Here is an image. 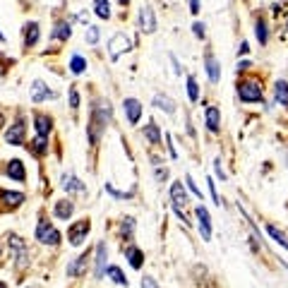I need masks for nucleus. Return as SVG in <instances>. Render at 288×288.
Here are the masks:
<instances>
[{"instance_id":"obj_28","label":"nucleus","mask_w":288,"mask_h":288,"mask_svg":"<svg viewBox=\"0 0 288 288\" xmlns=\"http://www.w3.org/2000/svg\"><path fill=\"white\" fill-rule=\"evenodd\" d=\"M255 36H257V41L262 43V46H264L267 39H269V34H267V24H264V19H262V17L255 22Z\"/></svg>"},{"instance_id":"obj_4","label":"nucleus","mask_w":288,"mask_h":288,"mask_svg":"<svg viewBox=\"0 0 288 288\" xmlns=\"http://www.w3.org/2000/svg\"><path fill=\"white\" fill-rule=\"evenodd\" d=\"M36 240H41L43 245H58L60 242V233L48 221H39V226H36Z\"/></svg>"},{"instance_id":"obj_45","label":"nucleus","mask_w":288,"mask_h":288,"mask_svg":"<svg viewBox=\"0 0 288 288\" xmlns=\"http://www.w3.org/2000/svg\"><path fill=\"white\" fill-rule=\"evenodd\" d=\"M248 51H250V48H248V43L242 41L240 46H238V55H245V53H248Z\"/></svg>"},{"instance_id":"obj_38","label":"nucleus","mask_w":288,"mask_h":288,"mask_svg":"<svg viewBox=\"0 0 288 288\" xmlns=\"http://www.w3.org/2000/svg\"><path fill=\"white\" fill-rule=\"evenodd\" d=\"M209 192H211V200H214L216 204H221V197H218V192H216V183H214L211 178H209Z\"/></svg>"},{"instance_id":"obj_50","label":"nucleus","mask_w":288,"mask_h":288,"mask_svg":"<svg viewBox=\"0 0 288 288\" xmlns=\"http://www.w3.org/2000/svg\"><path fill=\"white\" fill-rule=\"evenodd\" d=\"M286 161H288V151H286Z\"/></svg>"},{"instance_id":"obj_43","label":"nucleus","mask_w":288,"mask_h":288,"mask_svg":"<svg viewBox=\"0 0 288 288\" xmlns=\"http://www.w3.org/2000/svg\"><path fill=\"white\" fill-rule=\"evenodd\" d=\"M190 12H192V15L200 12V0H190Z\"/></svg>"},{"instance_id":"obj_35","label":"nucleus","mask_w":288,"mask_h":288,"mask_svg":"<svg viewBox=\"0 0 288 288\" xmlns=\"http://www.w3.org/2000/svg\"><path fill=\"white\" fill-rule=\"evenodd\" d=\"M132 228H135V218H125L123 226H120V231H123L125 238H130V235H132Z\"/></svg>"},{"instance_id":"obj_9","label":"nucleus","mask_w":288,"mask_h":288,"mask_svg":"<svg viewBox=\"0 0 288 288\" xmlns=\"http://www.w3.org/2000/svg\"><path fill=\"white\" fill-rule=\"evenodd\" d=\"M86 264H89V252L79 255L75 262H70V264H68V276H72V279L84 276V274H86Z\"/></svg>"},{"instance_id":"obj_32","label":"nucleus","mask_w":288,"mask_h":288,"mask_svg":"<svg viewBox=\"0 0 288 288\" xmlns=\"http://www.w3.org/2000/svg\"><path fill=\"white\" fill-rule=\"evenodd\" d=\"M187 96H190V101H197L200 99V86H197V79L190 75L187 77Z\"/></svg>"},{"instance_id":"obj_22","label":"nucleus","mask_w":288,"mask_h":288,"mask_svg":"<svg viewBox=\"0 0 288 288\" xmlns=\"http://www.w3.org/2000/svg\"><path fill=\"white\" fill-rule=\"evenodd\" d=\"M154 106L156 108H161V110H166V113H175V103H173V99L171 96H166V94H156Z\"/></svg>"},{"instance_id":"obj_10","label":"nucleus","mask_w":288,"mask_h":288,"mask_svg":"<svg viewBox=\"0 0 288 288\" xmlns=\"http://www.w3.org/2000/svg\"><path fill=\"white\" fill-rule=\"evenodd\" d=\"M197 218H200V231H202V238L204 240H209L211 238V218H209V211H207V207H197Z\"/></svg>"},{"instance_id":"obj_39","label":"nucleus","mask_w":288,"mask_h":288,"mask_svg":"<svg viewBox=\"0 0 288 288\" xmlns=\"http://www.w3.org/2000/svg\"><path fill=\"white\" fill-rule=\"evenodd\" d=\"M192 31H195L197 39H204V34H207V31H204V24H202V22H195V24H192Z\"/></svg>"},{"instance_id":"obj_49","label":"nucleus","mask_w":288,"mask_h":288,"mask_svg":"<svg viewBox=\"0 0 288 288\" xmlns=\"http://www.w3.org/2000/svg\"><path fill=\"white\" fill-rule=\"evenodd\" d=\"M3 39H5V36H3V34H0V41H3Z\"/></svg>"},{"instance_id":"obj_16","label":"nucleus","mask_w":288,"mask_h":288,"mask_svg":"<svg viewBox=\"0 0 288 288\" xmlns=\"http://www.w3.org/2000/svg\"><path fill=\"white\" fill-rule=\"evenodd\" d=\"M207 127L211 132H218V127H221V113L216 106H207Z\"/></svg>"},{"instance_id":"obj_19","label":"nucleus","mask_w":288,"mask_h":288,"mask_svg":"<svg viewBox=\"0 0 288 288\" xmlns=\"http://www.w3.org/2000/svg\"><path fill=\"white\" fill-rule=\"evenodd\" d=\"M62 187H65L68 192H84V190H86L84 183H79L72 173H65V175H62Z\"/></svg>"},{"instance_id":"obj_6","label":"nucleus","mask_w":288,"mask_h":288,"mask_svg":"<svg viewBox=\"0 0 288 288\" xmlns=\"http://www.w3.org/2000/svg\"><path fill=\"white\" fill-rule=\"evenodd\" d=\"M140 29L147 31V34L156 31V17H154L151 5H142V8H140Z\"/></svg>"},{"instance_id":"obj_42","label":"nucleus","mask_w":288,"mask_h":288,"mask_svg":"<svg viewBox=\"0 0 288 288\" xmlns=\"http://www.w3.org/2000/svg\"><path fill=\"white\" fill-rule=\"evenodd\" d=\"M171 62H173V70H175V75H183V68H180V62L175 55H171Z\"/></svg>"},{"instance_id":"obj_24","label":"nucleus","mask_w":288,"mask_h":288,"mask_svg":"<svg viewBox=\"0 0 288 288\" xmlns=\"http://www.w3.org/2000/svg\"><path fill=\"white\" fill-rule=\"evenodd\" d=\"M0 200H3L5 207H12V209H15V207H19V204L24 202V195L22 192H0Z\"/></svg>"},{"instance_id":"obj_2","label":"nucleus","mask_w":288,"mask_h":288,"mask_svg":"<svg viewBox=\"0 0 288 288\" xmlns=\"http://www.w3.org/2000/svg\"><path fill=\"white\" fill-rule=\"evenodd\" d=\"M130 46H132V41L127 39L125 34H113L108 41V55H110V60H118L123 53H127L130 51Z\"/></svg>"},{"instance_id":"obj_41","label":"nucleus","mask_w":288,"mask_h":288,"mask_svg":"<svg viewBox=\"0 0 288 288\" xmlns=\"http://www.w3.org/2000/svg\"><path fill=\"white\" fill-rule=\"evenodd\" d=\"M142 288H159V286H156V281H154V279L144 276V279H142Z\"/></svg>"},{"instance_id":"obj_12","label":"nucleus","mask_w":288,"mask_h":288,"mask_svg":"<svg viewBox=\"0 0 288 288\" xmlns=\"http://www.w3.org/2000/svg\"><path fill=\"white\" fill-rule=\"evenodd\" d=\"M39 22H29L24 24V48H31L36 46V41H39Z\"/></svg>"},{"instance_id":"obj_17","label":"nucleus","mask_w":288,"mask_h":288,"mask_svg":"<svg viewBox=\"0 0 288 288\" xmlns=\"http://www.w3.org/2000/svg\"><path fill=\"white\" fill-rule=\"evenodd\" d=\"M171 200H173V207H185L187 202V192H185V187H183V183H173L171 185Z\"/></svg>"},{"instance_id":"obj_40","label":"nucleus","mask_w":288,"mask_h":288,"mask_svg":"<svg viewBox=\"0 0 288 288\" xmlns=\"http://www.w3.org/2000/svg\"><path fill=\"white\" fill-rule=\"evenodd\" d=\"M214 171H216V175L221 180H226V173H224V168H221V159H216V161H214Z\"/></svg>"},{"instance_id":"obj_1","label":"nucleus","mask_w":288,"mask_h":288,"mask_svg":"<svg viewBox=\"0 0 288 288\" xmlns=\"http://www.w3.org/2000/svg\"><path fill=\"white\" fill-rule=\"evenodd\" d=\"M238 96H240V101H245V103L262 101V84L255 82V79H245V82L238 84Z\"/></svg>"},{"instance_id":"obj_29","label":"nucleus","mask_w":288,"mask_h":288,"mask_svg":"<svg viewBox=\"0 0 288 288\" xmlns=\"http://www.w3.org/2000/svg\"><path fill=\"white\" fill-rule=\"evenodd\" d=\"M31 151H34V154L36 156H41V154H46L48 151V142H46V137H36V140L31 142Z\"/></svg>"},{"instance_id":"obj_31","label":"nucleus","mask_w":288,"mask_h":288,"mask_svg":"<svg viewBox=\"0 0 288 288\" xmlns=\"http://www.w3.org/2000/svg\"><path fill=\"white\" fill-rule=\"evenodd\" d=\"M106 276H110V279L116 281L118 286H127V279L123 276V272H120L118 267H108V269H106Z\"/></svg>"},{"instance_id":"obj_11","label":"nucleus","mask_w":288,"mask_h":288,"mask_svg":"<svg viewBox=\"0 0 288 288\" xmlns=\"http://www.w3.org/2000/svg\"><path fill=\"white\" fill-rule=\"evenodd\" d=\"M106 257H108V250H106V242H99V245H96V259H94V262H96V279H101L103 274H106Z\"/></svg>"},{"instance_id":"obj_3","label":"nucleus","mask_w":288,"mask_h":288,"mask_svg":"<svg viewBox=\"0 0 288 288\" xmlns=\"http://www.w3.org/2000/svg\"><path fill=\"white\" fill-rule=\"evenodd\" d=\"M89 228H92L89 218L75 221V224L70 226V231H68V240H70L72 245H82V242L86 240V233H89Z\"/></svg>"},{"instance_id":"obj_34","label":"nucleus","mask_w":288,"mask_h":288,"mask_svg":"<svg viewBox=\"0 0 288 288\" xmlns=\"http://www.w3.org/2000/svg\"><path fill=\"white\" fill-rule=\"evenodd\" d=\"M106 192L113 195V197H118V200H127V197H132V192H120V190H116L110 183H106Z\"/></svg>"},{"instance_id":"obj_25","label":"nucleus","mask_w":288,"mask_h":288,"mask_svg":"<svg viewBox=\"0 0 288 288\" xmlns=\"http://www.w3.org/2000/svg\"><path fill=\"white\" fill-rule=\"evenodd\" d=\"M53 39H60V41H68L72 36V29H70V24L68 22H58L55 24V29H53V34H51Z\"/></svg>"},{"instance_id":"obj_33","label":"nucleus","mask_w":288,"mask_h":288,"mask_svg":"<svg viewBox=\"0 0 288 288\" xmlns=\"http://www.w3.org/2000/svg\"><path fill=\"white\" fill-rule=\"evenodd\" d=\"M99 36H101V29H99V27H89V29H86V43H96V41H99Z\"/></svg>"},{"instance_id":"obj_8","label":"nucleus","mask_w":288,"mask_h":288,"mask_svg":"<svg viewBox=\"0 0 288 288\" xmlns=\"http://www.w3.org/2000/svg\"><path fill=\"white\" fill-rule=\"evenodd\" d=\"M123 108H125V113H127V123L130 125H137L140 123V116H142V103L137 101V99H125L123 101Z\"/></svg>"},{"instance_id":"obj_48","label":"nucleus","mask_w":288,"mask_h":288,"mask_svg":"<svg viewBox=\"0 0 288 288\" xmlns=\"http://www.w3.org/2000/svg\"><path fill=\"white\" fill-rule=\"evenodd\" d=\"M0 288H8V286H5V283H0Z\"/></svg>"},{"instance_id":"obj_26","label":"nucleus","mask_w":288,"mask_h":288,"mask_svg":"<svg viewBox=\"0 0 288 288\" xmlns=\"http://www.w3.org/2000/svg\"><path fill=\"white\" fill-rule=\"evenodd\" d=\"M94 12H96V17H101V19H108L110 17V3L108 0H94Z\"/></svg>"},{"instance_id":"obj_14","label":"nucleus","mask_w":288,"mask_h":288,"mask_svg":"<svg viewBox=\"0 0 288 288\" xmlns=\"http://www.w3.org/2000/svg\"><path fill=\"white\" fill-rule=\"evenodd\" d=\"M5 173H8L12 180H19V183L27 178V173H24V164L19 161V159H12V161L8 164V168H5Z\"/></svg>"},{"instance_id":"obj_46","label":"nucleus","mask_w":288,"mask_h":288,"mask_svg":"<svg viewBox=\"0 0 288 288\" xmlns=\"http://www.w3.org/2000/svg\"><path fill=\"white\" fill-rule=\"evenodd\" d=\"M248 68H250V60H242L240 65H238V70H248Z\"/></svg>"},{"instance_id":"obj_36","label":"nucleus","mask_w":288,"mask_h":288,"mask_svg":"<svg viewBox=\"0 0 288 288\" xmlns=\"http://www.w3.org/2000/svg\"><path fill=\"white\" fill-rule=\"evenodd\" d=\"M185 183H187V187L192 190V195H195V197H200V200H202V190L197 187V183H195V180L190 178V175H185Z\"/></svg>"},{"instance_id":"obj_5","label":"nucleus","mask_w":288,"mask_h":288,"mask_svg":"<svg viewBox=\"0 0 288 288\" xmlns=\"http://www.w3.org/2000/svg\"><path fill=\"white\" fill-rule=\"evenodd\" d=\"M58 94L51 92L41 79H34V84H31V101L34 103H41V101H46V99H55Z\"/></svg>"},{"instance_id":"obj_44","label":"nucleus","mask_w":288,"mask_h":288,"mask_svg":"<svg viewBox=\"0 0 288 288\" xmlns=\"http://www.w3.org/2000/svg\"><path fill=\"white\" fill-rule=\"evenodd\" d=\"M166 175H168V171H166V168H156V178H159V180H164Z\"/></svg>"},{"instance_id":"obj_15","label":"nucleus","mask_w":288,"mask_h":288,"mask_svg":"<svg viewBox=\"0 0 288 288\" xmlns=\"http://www.w3.org/2000/svg\"><path fill=\"white\" fill-rule=\"evenodd\" d=\"M34 123H36V132H39V137H48V135H51V130H53L51 118L43 116V113H36V116H34Z\"/></svg>"},{"instance_id":"obj_27","label":"nucleus","mask_w":288,"mask_h":288,"mask_svg":"<svg viewBox=\"0 0 288 288\" xmlns=\"http://www.w3.org/2000/svg\"><path fill=\"white\" fill-rule=\"evenodd\" d=\"M267 233L272 235V238H274L276 242H279L281 248H286V250H288V235L283 233V231H279L276 226H272V224H269V226H267Z\"/></svg>"},{"instance_id":"obj_37","label":"nucleus","mask_w":288,"mask_h":288,"mask_svg":"<svg viewBox=\"0 0 288 288\" xmlns=\"http://www.w3.org/2000/svg\"><path fill=\"white\" fill-rule=\"evenodd\" d=\"M70 108H75V110L79 108V94H77V89H75V86L70 89Z\"/></svg>"},{"instance_id":"obj_47","label":"nucleus","mask_w":288,"mask_h":288,"mask_svg":"<svg viewBox=\"0 0 288 288\" xmlns=\"http://www.w3.org/2000/svg\"><path fill=\"white\" fill-rule=\"evenodd\" d=\"M118 3H120V5H127V3H130V0H118Z\"/></svg>"},{"instance_id":"obj_23","label":"nucleus","mask_w":288,"mask_h":288,"mask_svg":"<svg viewBox=\"0 0 288 288\" xmlns=\"http://www.w3.org/2000/svg\"><path fill=\"white\" fill-rule=\"evenodd\" d=\"M144 137L149 140V144L159 147V144H161V132H159V125H156V123L144 125Z\"/></svg>"},{"instance_id":"obj_7","label":"nucleus","mask_w":288,"mask_h":288,"mask_svg":"<svg viewBox=\"0 0 288 288\" xmlns=\"http://www.w3.org/2000/svg\"><path fill=\"white\" fill-rule=\"evenodd\" d=\"M24 132H27V125H24V120L19 118L17 123L10 125V130L5 132V140H8L10 144H24Z\"/></svg>"},{"instance_id":"obj_18","label":"nucleus","mask_w":288,"mask_h":288,"mask_svg":"<svg viewBox=\"0 0 288 288\" xmlns=\"http://www.w3.org/2000/svg\"><path fill=\"white\" fill-rule=\"evenodd\" d=\"M72 211H75V204L70 200H60V202H55V216L62 218V221H68L72 216Z\"/></svg>"},{"instance_id":"obj_20","label":"nucleus","mask_w":288,"mask_h":288,"mask_svg":"<svg viewBox=\"0 0 288 288\" xmlns=\"http://www.w3.org/2000/svg\"><path fill=\"white\" fill-rule=\"evenodd\" d=\"M125 257L130 259V264H132L135 269H140L142 262H144V255H142V250L135 248V245H127V248H125Z\"/></svg>"},{"instance_id":"obj_21","label":"nucleus","mask_w":288,"mask_h":288,"mask_svg":"<svg viewBox=\"0 0 288 288\" xmlns=\"http://www.w3.org/2000/svg\"><path fill=\"white\" fill-rule=\"evenodd\" d=\"M274 96H276V101H279L281 106H286L288 108V82L286 79H279V82H276V86H274Z\"/></svg>"},{"instance_id":"obj_13","label":"nucleus","mask_w":288,"mask_h":288,"mask_svg":"<svg viewBox=\"0 0 288 288\" xmlns=\"http://www.w3.org/2000/svg\"><path fill=\"white\" fill-rule=\"evenodd\" d=\"M204 65H207V75H209V82H211V84H216L218 79H221V68H218L216 58H214L211 53H207V55H204Z\"/></svg>"},{"instance_id":"obj_30","label":"nucleus","mask_w":288,"mask_h":288,"mask_svg":"<svg viewBox=\"0 0 288 288\" xmlns=\"http://www.w3.org/2000/svg\"><path fill=\"white\" fill-rule=\"evenodd\" d=\"M70 70L75 72V75H82V72L86 70V60L82 58V55H72V60H70Z\"/></svg>"}]
</instances>
